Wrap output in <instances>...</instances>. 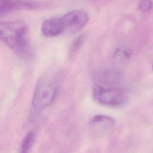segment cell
<instances>
[{
	"instance_id": "9",
	"label": "cell",
	"mask_w": 153,
	"mask_h": 153,
	"mask_svg": "<svg viewBox=\"0 0 153 153\" xmlns=\"http://www.w3.org/2000/svg\"><path fill=\"white\" fill-rule=\"evenodd\" d=\"M132 47L128 45H121L115 50L113 57L115 61L119 63H124L127 61L132 54Z\"/></svg>"
},
{
	"instance_id": "1",
	"label": "cell",
	"mask_w": 153,
	"mask_h": 153,
	"mask_svg": "<svg viewBox=\"0 0 153 153\" xmlns=\"http://www.w3.org/2000/svg\"><path fill=\"white\" fill-rule=\"evenodd\" d=\"M0 41L20 58L28 59L32 56L28 27L22 21L0 22Z\"/></svg>"
},
{
	"instance_id": "4",
	"label": "cell",
	"mask_w": 153,
	"mask_h": 153,
	"mask_svg": "<svg viewBox=\"0 0 153 153\" xmlns=\"http://www.w3.org/2000/svg\"><path fill=\"white\" fill-rule=\"evenodd\" d=\"M63 25V32L75 33L81 30L88 23V15L82 9L74 10L60 17Z\"/></svg>"
},
{
	"instance_id": "10",
	"label": "cell",
	"mask_w": 153,
	"mask_h": 153,
	"mask_svg": "<svg viewBox=\"0 0 153 153\" xmlns=\"http://www.w3.org/2000/svg\"><path fill=\"white\" fill-rule=\"evenodd\" d=\"M86 39V35L84 33L78 35L72 41L69 48V56L72 57L75 56L81 48Z\"/></svg>"
},
{
	"instance_id": "7",
	"label": "cell",
	"mask_w": 153,
	"mask_h": 153,
	"mask_svg": "<svg viewBox=\"0 0 153 153\" xmlns=\"http://www.w3.org/2000/svg\"><path fill=\"white\" fill-rule=\"evenodd\" d=\"M115 126L114 120L105 115H96L94 116L90 123L92 132L98 135H104L111 131Z\"/></svg>"
},
{
	"instance_id": "12",
	"label": "cell",
	"mask_w": 153,
	"mask_h": 153,
	"mask_svg": "<svg viewBox=\"0 0 153 153\" xmlns=\"http://www.w3.org/2000/svg\"><path fill=\"white\" fill-rule=\"evenodd\" d=\"M152 7L151 0H142L139 4V8L142 13H147L151 11Z\"/></svg>"
},
{
	"instance_id": "8",
	"label": "cell",
	"mask_w": 153,
	"mask_h": 153,
	"mask_svg": "<svg viewBox=\"0 0 153 153\" xmlns=\"http://www.w3.org/2000/svg\"><path fill=\"white\" fill-rule=\"evenodd\" d=\"M42 34L46 37H53L63 32V25L60 17H51L45 20L41 27Z\"/></svg>"
},
{
	"instance_id": "11",
	"label": "cell",
	"mask_w": 153,
	"mask_h": 153,
	"mask_svg": "<svg viewBox=\"0 0 153 153\" xmlns=\"http://www.w3.org/2000/svg\"><path fill=\"white\" fill-rule=\"evenodd\" d=\"M35 134L33 131H29L27 133L22 140L20 146V152L23 153L29 152L33 144Z\"/></svg>"
},
{
	"instance_id": "3",
	"label": "cell",
	"mask_w": 153,
	"mask_h": 153,
	"mask_svg": "<svg viewBox=\"0 0 153 153\" xmlns=\"http://www.w3.org/2000/svg\"><path fill=\"white\" fill-rule=\"evenodd\" d=\"M92 90L94 99L103 105L120 106L127 99L126 92L121 87L105 86L94 83Z\"/></svg>"
},
{
	"instance_id": "5",
	"label": "cell",
	"mask_w": 153,
	"mask_h": 153,
	"mask_svg": "<svg viewBox=\"0 0 153 153\" xmlns=\"http://www.w3.org/2000/svg\"><path fill=\"white\" fill-rule=\"evenodd\" d=\"M42 5L33 0H0V16L19 10H35Z\"/></svg>"
},
{
	"instance_id": "6",
	"label": "cell",
	"mask_w": 153,
	"mask_h": 153,
	"mask_svg": "<svg viewBox=\"0 0 153 153\" xmlns=\"http://www.w3.org/2000/svg\"><path fill=\"white\" fill-rule=\"evenodd\" d=\"M94 83L105 85L121 87V75L120 72L114 69L102 68L97 69L94 75Z\"/></svg>"
},
{
	"instance_id": "2",
	"label": "cell",
	"mask_w": 153,
	"mask_h": 153,
	"mask_svg": "<svg viewBox=\"0 0 153 153\" xmlns=\"http://www.w3.org/2000/svg\"><path fill=\"white\" fill-rule=\"evenodd\" d=\"M57 92L56 81L48 75L41 76L35 85L32 100V109L35 111L42 110L54 101Z\"/></svg>"
}]
</instances>
